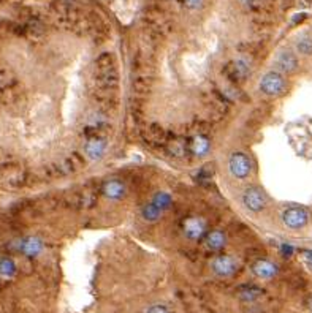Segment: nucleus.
<instances>
[{
  "label": "nucleus",
  "mask_w": 312,
  "mask_h": 313,
  "mask_svg": "<svg viewBox=\"0 0 312 313\" xmlns=\"http://www.w3.org/2000/svg\"><path fill=\"white\" fill-rule=\"evenodd\" d=\"M228 168H230V172H231L233 177H236V179H246L247 176L251 174V169H252L251 158L247 157L244 152H235L230 157Z\"/></svg>",
  "instance_id": "1"
},
{
  "label": "nucleus",
  "mask_w": 312,
  "mask_h": 313,
  "mask_svg": "<svg viewBox=\"0 0 312 313\" xmlns=\"http://www.w3.org/2000/svg\"><path fill=\"white\" fill-rule=\"evenodd\" d=\"M284 89H285V81L281 74L276 71H270L263 74V78L260 79V90L265 95H270V96L281 95Z\"/></svg>",
  "instance_id": "2"
},
{
  "label": "nucleus",
  "mask_w": 312,
  "mask_h": 313,
  "mask_svg": "<svg viewBox=\"0 0 312 313\" xmlns=\"http://www.w3.org/2000/svg\"><path fill=\"white\" fill-rule=\"evenodd\" d=\"M282 222L290 230H301L309 222L307 211L303 207H288L282 214Z\"/></svg>",
  "instance_id": "3"
},
{
  "label": "nucleus",
  "mask_w": 312,
  "mask_h": 313,
  "mask_svg": "<svg viewBox=\"0 0 312 313\" xmlns=\"http://www.w3.org/2000/svg\"><path fill=\"white\" fill-rule=\"evenodd\" d=\"M243 202L244 206L251 212H260L266 206V195L262 188L258 187H249L243 193Z\"/></svg>",
  "instance_id": "4"
},
{
  "label": "nucleus",
  "mask_w": 312,
  "mask_h": 313,
  "mask_svg": "<svg viewBox=\"0 0 312 313\" xmlns=\"http://www.w3.org/2000/svg\"><path fill=\"white\" fill-rule=\"evenodd\" d=\"M211 269H212V272L219 277H231L236 274L238 264H236L235 258L228 255H219L211 261Z\"/></svg>",
  "instance_id": "5"
},
{
  "label": "nucleus",
  "mask_w": 312,
  "mask_h": 313,
  "mask_svg": "<svg viewBox=\"0 0 312 313\" xmlns=\"http://www.w3.org/2000/svg\"><path fill=\"white\" fill-rule=\"evenodd\" d=\"M206 231V222L200 217H192L184 223V234L190 241H198Z\"/></svg>",
  "instance_id": "6"
},
{
  "label": "nucleus",
  "mask_w": 312,
  "mask_h": 313,
  "mask_svg": "<svg viewBox=\"0 0 312 313\" xmlns=\"http://www.w3.org/2000/svg\"><path fill=\"white\" fill-rule=\"evenodd\" d=\"M103 195L111 201H119L125 196V185L119 180H108L103 183Z\"/></svg>",
  "instance_id": "7"
},
{
  "label": "nucleus",
  "mask_w": 312,
  "mask_h": 313,
  "mask_svg": "<svg viewBox=\"0 0 312 313\" xmlns=\"http://www.w3.org/2000/svg\"><path fill=\"white\" fill-rule=\"evenodd\" d=\"M252 272H254L258 278L268 280V278H273V277L277 274V266H276L273 261L258 260V261H255L254 266H252Z\"/></svg>",
  "instance_id": "8"
},
{
  "label": "nucleus",
  "mask_w": 312,
  "mask_h": 313,
  "mask_svg": "<svg viewBox=\"0 0 312 313\" xmlns=\"http://www.w3.org/2000/svg\"><path fill=\"white\" fill-rule=\"evenodd\" d=\"M19 250L23 252L26 256H38L43 250V242L38 239V237L35 236H30V237H26V239L21 241L19 244Z\"/></svg>",
  "instance_id": "9"
},
{
  "label": "nucleus",
  "mask_w": 312,
  "mask_h": 313,
  "mask_svg": "<svg viewBox=\"0 0 312 313\" xmlns=\"http://www.w3.org/2000/svg\"><path fill=\"white\" fill-rule=\"evenodd\" d=\"M204 244H206V247L211 252H219L225 247V244H227V234L220 230H212L206 234Z\"/></svg>",
  "instance_id": "10"
},
{
  "label": "nucleus",
  "mask_w": 312,
  "mask_h": 313,
  "mask_svg": "<svg viewBox=\"0 0 312 313\" xmlns=\"http://www.w3.org/2000/svg\"><path fill=\"white\" fill-rule=\"evenodd\" d=\"M105 147H106V144H105L103 139L92 138L84 144V152H86V155H88V158H91V160H100L105 154Z\"/></svg>",
  "instance_id": "11"
},
{
  "label": "nucleus",
  "mask_w": 312,
  "mask_h": 313,
  "mask_svg": "<svg viewBox=\"0 0 312 313\" xmlns=\"http://www.w3.org/2000/svg\"><path fill=\"white\" fill-rule=\"evenodd\" d=\"M190 147H192V152L195 154L197 157H204V155H208L211 144H209V139L208 138L198 135V136H195V138L192 139Z\"/></svg>",
  "instance_id": "12"
},
{
  "label": "nucleus",
  "mask_w": 312,
  "mask_h": 313,
  "mask_svg": "<svg viewBox=\"0 0 312 313\" xmlns=\"http://www.w3.org/2000/svg\"><path fill=\"white\" fill-rule=\"evenodd\" d=\"M277 65H279V68H281L282 71L288 73V71L295 70V67H296V57L290 51H284V52L279 54Z\"/></svg>",
  "instance_id": "13"
},
{
  "label": "nucleus",
  "mask_w": 312,
  "mask_h": 313,
  "mask_svg": "<svg viewBox=\"0 0 312 313\" xmlns=\"http://www.w3.org/2000/svg\"><path fill=\"white\" fill-rule=\"evenodd\" d=\"M154 204L155 207H159L160 211H167V209H170L171 207V204H173V198H171V195L170 193H167V191H157L155 195L152 196V201H150Z\"/></svg>",
  "instance_id": "14"
},
{
  "label": "nucleus",
  "mask_w": 312,
  "mask_h": 313,
  "mask_svg": "<svg viewBox=\"0 0 312 313\" xmlns=\"http://www.w3.org/2000/svg\"><path fill=\"white\" fill-rule=\"evenodd\" d=\"M16 275V264L10 258H2L0 260V277L4 278H12Z\"/></svg>",
  "instance_id": "15"
},
{
  "label": "nucleus",
  "mask_w": 312,
  "mask_h": 313,
  "mask_svg": "<svg viewBox=\"0 0 312 313\" xmlns=\"http://www.w3.org/2000/svg\"><path fill=\"white\" fill-rule=\"evenodd\" d=\"M141 215H143V219L147 220V222H157L160 219V215H162V211H160L159 207H155L152 202H149L141 209Z\"/></svg>",
  "instance_id": "16"
},
{
  "label": "nucleus",
  "mask_w": 312,
  "mask_h": 313,
  "mask_svg": "<svg viewBox=\"0 0 312 313\" xmlns=\"http://www.w3.org/2000/svg\"><path fill=\"white\" fill-rule=\"evenodd\" d=\"M260 294H262V291L258 289L257 286H247V288H244L241 291V297L246 299V300H254V299H257Z\"/></svg>",
  "instance_id": "17"
},
{
  "label": "nucleus",
  "mask_w": 312,
  "mask_h": 313,
  "mask_svg": "<svg viewBox=\"0 0 312 313\" xmlns=\"http://www.w3.org/2000/svg\"><path fill=\"white\" fill-rule=\"evenodd\" d=\"M298 48H299V51H301V52L309 54V52H312V41H310L309 38H306V40H301V41L298 43Z\"/></svg>",
  "instance_id": "18"
},
{
  "label": "nucleus",
  "mask_w": 312,
  "mask_h": 313,
  "mask_svg": "<svg viewBox=\"0 0 312 313\" xmlns=\"http://www.w3.org/2000/svg\"><path fill=\"white\" fill-rule=\"evenodd\" d=\"M146 313H170L168 308L165 305H160V304H155V305H150Z\"/></svg>",
  "instance_id": "19"
},
{
  "label": "nucleus",
  "mask_w": 312,
  "mask_h": 313,
  "mask_svg": "<svg viewBox=\"0 0 312 313\" xmlns=\"http://www.w3.org/2000/svg\"><path fill=\"white\" fill-rule=\"evenodd\" d=\"M184 2H186V5H187L189 8H198V7L201 5L203 0H184Z\"/></svg>",
  "instance_id": "20"
},
{
  "label": "nucleus",
  "mask_w": 312,
  "mask_h": 313,
  "mask_svg": "<svg viewBox=\"0 0 312 313\" xmlns=\"http://www.w3.org/2000/svg\"><path fill=\"white\" fill-rule=\"evenodd\" d=\"M281 248H282V253H284V255H287V256H288V255H292V253H293V250H295V248H293L292 245H285V244H284Z\"/></svg>",
  "instance_id": "21"
},
{
  "label": "nucleus",
  "mask_w": 312,
  "mask_h": 313,
  "mask_svg": "<svg viewBox=\"0 0 312 313\" xmlns=\"http://www.w3.org/2000/svg\"><path fill=\"white\" fill-rule=\"evenodd\" d=\"M306 255H307V258L312 261V252H306Z\"/></svg>",
  "instance_id": "22"
}]
</instances>
